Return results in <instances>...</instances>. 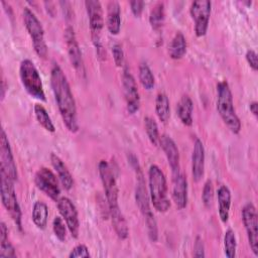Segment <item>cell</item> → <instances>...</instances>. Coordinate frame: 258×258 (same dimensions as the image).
<instances>
[{
    "mask_svg": "<svg viewBox=\"0 0 258 258\" xmlns=\"http://www.w3.org/2000/svg\"><path fill=\"white\" fill-rule=\"evenodd\" d=\"M50 86L66 127L70 132L76 133L79 130L76 101L64 73L55 61L50 69Z\"/></svg>",
    "mask_w": 258,
    "mask_h": 258,
    "instance_id": "6da1fadb",
    "label": "cell"
},
{
    "mask_svg": "<svg viewBox=\"0 0 258 258\" xmlns=\"http://www.w3.org/2000/svg\"><path fill=\"white\" fill-rule=\"evenodd\" d=\"M129 163L131 167L134 169L136 173V188H135V201L137 204V207L139 208L142 216L144 217L147 233L150 241L156 242L158 239V229H157V223L155 220V217L151 211L150 203H149V197L145 187V181H144V175L141 170V167L138 163V160L134 155H130L128 158Z\"/></svg>",
    "mask_w": 258,
    "mask_h": 258,
    "instance_id": "7a4b0ae2",
    "label": "cell"
},
{
    "mask_svg": "<svg viewBox=\"0 0 258 258\" xmlns=\"http://www.w3.org/2000/svg\"><path fill=\"white\" fill-rule=\"evenodd\" d=\"M217 110L229 130L238 134L241 131V121L236 114L233 95L227 81H221L217 85Z\"/></svg>",
    "mask_w": 258,
    "mask_h": 258,
    "instance_id": "3957f363",
    "label": "cell"
},
{
    "mask_svg": "<svg viewBox=\"0 0 258 258\" xmlns=\"http://www.w3.org/2000/svg\"><path fill=\"white\" fill-rule=\"evenodd\" d=\"M148 186L153 208L160 213L167 212L170 202L167 195L166 178L163 171L156 164H151L148 169Z\"/></svg>",
    "mask_w": 258,
    "mask_h": 258,
    "instance_id": "277c9868",
    "label": "cell"
},
{
    "mask_svg": "<svg viewBox=\"0 0 258 258\" xmlns=\"http://www.w3.org/2000/svg\"><path fill=\"white\" fill-rule=\"evenodd\" d=\"M19 76L24 90L31 97L39 101H46L41 77L30 59L24 58L21 60L19 66Z\"/></svg>",
    "mask_w": 258,
    "mask_h": 258,
    "instance_id": "5b68a950",
    "label": "cell"
},
{
    "mask_svg": "<svg viewBox=\"0 0 258 258\" xmlns=\"http://www.w3.org/2000/svg\"><path fill=\"white\" fill-rule=\"evenodd\" d=\"M22 15H23L24 26L31 38L34 51L39 57L45 58L47 56L48 48L45 42L44 30L41 22L38 20L36 15L28 7L23 8Z\"/></svg>",
    "mask_w": 258,
    "mask_h": 258,
    "instance_id": "8992f818",
    "label": "cell"
},
{
    "mask_svg": "<svg viewBox=\"0 0 258 258\" xmlns=\"http://www.w3.org/2000/svg\"><path fill=\"white\" fill-rule=\"evenodd\" d=\"M85 6L89 18V26L91 31V38L96 47L97 54L99 57L103 56V45L101 41L102 30L104 27V17H103V9L100 1L97 0H86Z\"/></svg>",
    "mask_w": 258,
    "mask_h": 258,
    "instance_id": "52a82bcc",
    "label": "cell"
},
{
    "mask_svg": "<svg viewBox=\"0 0 258 258\" xmlns=\"http://www.w3.org/2000/svg\"><path fill=\"white\" fill-rule=\"evenodd\" d=\"M1 175V185H0V195H1V201L3 207L6 209L10 217L12 218L13 222L19 229V231H22V214L21 209L16 197L15 188H14V181L6 176L3 173H0Z\"/></svg>",
    "mask_w": 258,
    "mask_h": 258,
    "instance_id": "ba28073f",
    "label": "cell"
},
{
    "mask_svg": "<svg viewBox=\"0 0 258 258\" xmlns=\"http://www.w3.org/2000/svg\"><path fill=\"white\" fill-rule=\"evenodd\" d=\"M98 171L99 175L103 184L105 197L107 200L108 208H114L118 207V185L115 178L114 171L111 167V165L106 160H101L98 164Z\"/></svg>",
    "mask_w": 258,
    "mask_h": 258,
    "instance_id": "9c48e42d",
    "label": "cell"
},
{
    "mask_svg": "<svg viewBox=\"0 0 258 258\" xmlns=\"http://www.w3.org/2000/svg\"><path fill=\"white\" fill-rule=\"evenodd\" d=\"M212 11V2L209 0L194 1L189 8L190 16L195 22V33L198 37L206 35Z\"/></svg>",
    "mask_w": 258,
    "mask_h": 258,
    "instance_id": "30bf717a",
    "label": "cell"
},
{
    "mask_svg": "<svg viewBox=\"0 0 258 258\" xmlns=\"http://www.w3.org/2000/svg\"><path fill=\"white\" fill-rule=\"evenodd\" d=\"M242 221L247 233L250 248L258 256V215L252 203L246 204L242 209Z\"/></svg>",
    "mask_w": 258,
    "mask_h": 258,
    "instance_id": "8fae6325",
    "label": "cell"
},
{
    "mask_svg": "<svg viewBox=\"0 0 258 258\" xmlns=\"http://www.w3.org/2000/svg\"><path fill=\"white\" fill-rule=\"evenodd\" d=\"M0 173L5 174L14 182L18 179L16 163L4 129H1L0 131Z\"/></svg>",
    "mask_w": 258,
    "mask_h": 258,
    "instance_id": "7c38bea8",
    "label": "cell"
},
{
    "mask_svg": "<svg viewBox=\"0 0 258 258\" xmlns=\"http://www.w3.org/2000/svg\"><path fill=\"white\" fill-rule=\"evenodd\" d=\"M64 41L67 45V51L69 54V59L71 61L72 67L75 69V71L81 76L84 77L86 76V71H85V64H84V59L82 55V50L80 47V44L77 40L75 30L73 26L68 25L64 29Z\"/></svg>",
    "mask_w": 258,
    "mask_h": 258,
    "instance_id": "4fadbf2b",
    "label": "cell"
},
{
    "mask_svg": "<svg viewBox=\"0 0 258 258\" xmlns=\"http://www.w3.org/2000/svg\"><path fill=\"white\" fill-rule=\"evenodd\" d=\"M34 183L38 189L56 202L59 199L60 187L54 173L47 167H40L34 175Z\"/></svg>",
    "mask_w": 258,
    "mask_h": 258,
    "instance_id": "5bb4252c",
    "label": "cell"
},
{
    "mask_svg": "<svg viewBox=\"0 0 258 258\" xmlns=\"http://www.w3.org/2000/svg\"><path fill=\"white\" fill-rule=\"evenodd\" d=\"M122 87L127 111L129 114H134L140 108V96L135 78L128 69L123 71Z\"/></svg>",
    "mask_w": 258,
    "mask_h": 258,
    "instance_id": "9a60e30c",
    "label": "cell"
},
{
    "mask_svg": "<svg viewBox=\"0 0 258 258\" xmlns=\"http://www.w3.org/2000/svg\"><path fill=\"white\" fill-rule=\"evenodd\" d=\"M57 210L67 224L73 238L77 239L80 232V221L78 211L74 203L67 197H61L56 201Z\"/></svg>",
    "mask_w": 258,
    "mask_h": 258,
    "instance_id": "2e32d148",
    "label": "cell"
},
{
    "mask_svg": "<svg viewBox=\"0 0 258 258\" xmlns=\"http://www.w3.org/2000/svg\"><path fill=\"white\" fill-rule=\"evenodd\" d=\"M158 144L161 146L167 158L169 167L172 172V176L178 174L179 173V152L175 142L170 136L166 134H162L161 136H159Z\"/></svg>",
    "mask_w": 258,
    "mask_h": 258,
    "instance_id": "e0dca14e",
    "label": "cell"
},
{
    "mask_svg": "<svg viewBox=\"0 0 258 258\" xmlns=\"http://www.w3.org/2000/svg\"><path fill=\"white\" fill-rule=\"evenodd\" d=\"M205 173V147L200 138H196L191 153V175L194 181L198 182Z\"/></svg>",
    "mask_w": 258,
    "mask_h": 258,
    "instance_id": "ac0fdd59",
    "label": "cell"
},
{
    "mask_svg": "<svg viewBox=\"0 0 258 258\" xmlns=\"http://www.w3.org/2000/svg\"><path fill=\"white\" fill-rule=\"evenodd\" d=\"M172 200L178 210L187 205V180L180 172L172 176Z\"/></svg>",
    "mask_w": 258,
    "mask_h": 258,
    "instance_id": "d6986e66",
    "label": "cell"
},
{
    "mask_svg": "<svg viewBox=\"0 0 258 258\" xmlns=\"http://www.w3.org/2000/svg\"><path fill=\"white\" fill-rule=\"evenodd\" d=\"M50 161L61 185L66 190H70L74 185V178L67 165L55 153H50Z\"/></svg>",
    "mask_w": 258,
    "mask_h": 258,
    "instance_id": "ffe728a7",
    "label": "cell"
},
{
    "mask_svg": "<svg viewBox=\"0 0 258 258\" xmlns=\"http://www.w3.org/2000/svg\"><path fill=\"white\" fill-rule=\"evenodd\" d=\"M106 25L111 34L116 35L120 32L121 9H120V5L117 1H110L107 5Z\"/></svg>",
    "mask_w": 258,
    "mask_h": 258,
    "instance_id": "44dd1931",
    "label": "cell"
},
{
    "mask_svg": "<svg viewBox=\"0 0 258 258\" xmlns=\"http://www.w3.org/2000/svg\"><path fill=\"white\" fill-rule=\"evenodd\" d=\"M109 214L111 217L112 225L114 228V231L119 239L125 240L127 239L129 235V229L126 222V219L123 215V213L120 210V207H114L109 209Z\"/></svg>",
    "mask_w": 258,
    "mask_h": 258,
    "instance_id": "7402d4cb",
    "label": "cell"
},
{
    "mask_svg": "<svg viewBox=\"0 0 258 258\" xmlns=\"http://www.w3.org/2000/svg\"><path fill=\"white\" fill-rule=\"evenodd\" d=\"M219 205V217L223 223H227L231 208V191L227 185H221L217 192Z\"/></svg>",
    "mask_w": 258,
    "mask_h": 258,
    "instance_id": "603a6c76",
    "label": "cell"
},
{
    "mask_svg": "<svg viewBox=\"0 0 258 258\" xmlns=\"http://www.w3.org/2000/svg\"><path fill=\"white\" fill-rule=\"evenodd\" d=\"M192 110L194 104L191 99L187 95L182 96L176 105V114L183 125H192Z\"/></svg>",
    "mask_w": 258,
    "mask_h": 258,
    "instance_id": "cb8c5ba5",
    "label": "cell"
},
{
    "mask_svg": "<svg viewBox=\"0 0 258 258\" xmlns=\"http://www.w3.org/2000/svg\"><path fill=\"white\" fill-rule=\"evenodd\" d=\"M186 52V39L184 35L178 31L172 37L169 46H168V53L172 59H179L181 58Z\"/></svg>",
    "mask_w": 258,
    "mask_h": 258,
    "instance_id": "d4e9b609",
    "label": "cell"
},
{
    "mask_svg": "<svg viewBox=\"0 0 258 258\" xmlns=\"http://www.w3.org/2000/svg\"><path fill=\"white\" fill-rule=\"evenodd\" d=\"M48 219V208L45 203L36 201L32 208V221L38 229H45Z\"/></svg>",
    "mask_w": 258,
    "mask_h": 258,
    "instance_id": "484cf974",
    "label": "cell"
},
{
    "mask_svg": "<svg viewBox=\"0 0 258 258\" xmlns=\"http://www.w3.org/2000/svg\"><path fill=\"white\" fill-rule=\"evenodd\" d=\"M164 20H165L164 4L162 2H157L150 10L149 23L153 30L160 31L163 27Z\"/></svg>",
    "mask_w": 258,
    "mask_h": 258,
    "instance_id": "4316f807",
    "label": "cell"
},
{
    "mask_svg": "<svg viewBox=\"0 0 258 258\" xmlns=\"http://www.w3.org/2000/svg\"><path fill=\"white\" fill-rule=\"evenodd\" d=\"M155 112L162 123H166L170 117L169 100L166 94L158 93L155 99Z\"/></svg>",
    "mask_w": 258,
    "mask_h": 258,
    "instance_id": "83f0119b",
    "label": "cell"
},
{
    "mask_svg": "<svg viewBox=\"0 0 258 258\" xmlns=\"http://www.w3.org/2000/svg\"><path fill=\"white\" fill-rule=\"evenodd\" d=\"M34 116L35 119L37 120V122L48 132H54L55 131V127L51 121L50 116L48 115L46 109L41 105V104H35L34 108Z\"/></svg>",
    "mask_w": 258,
    "mask_h": 258,
    "instance_id": "f1b7e54d",
    "label": "cell"
},
{
    "mask_svg": "<svg viewBox=\"0 0 258 258\" xmlns=\"http://www.w3.org/2000/svg\"><path fill=\"white\" fill-rule=\"evenodd\" d=\"M138 77H139V81L144 89L151 90L154 87V85H155L154 76H153L149 66L144 61H142L139 64Z\"/></svg>",
    "mask_w": 258,
    "mask_h": 258,
    "instance_id": "f546056e",
    "label": "cell"
},
{
    "mask_svg": "<svg viewBox=\"0 0 258 258\" xmlns=\"http://www.w3.org/2000/svg\"><path fill=\"white\" fill-rule=\"evenodd\" d=\"M144 127H145L147 137L151 142V144H153L154 146H157L159 142V132H158V126L156 121L153 118L147 116L144 118Z\"/></svg>",
    "mask_w": 258,
    "mask_h": 258,
    "instance_id": "4dcf8cb0",
    "label": "cell"
},
{
    "mask_svg": "<svg viewBox=\"0 0 258 258\" xmlns=\"http://www.w3.org/2000/svg\"><path fill=\"white\" fill-rule=\"evenodd\" d=\"M224 249L225 255L228 258H234L236 256L237 241L235 233L232 229H228L224 235Z\"/></svg>",
    "mask_w": 258,
    "mask_h": 258,
    "instance_id": "1f68e13d",
    "label": "cell"
},
{
    "mask_svg": "<svg viewBox=\"0 0 258 258\" xmlns=\"http://www.w3.org/2000/svg\"><path fill=\"white\" fill-rule=\"evenodd\" d=\"M67 228H68L67 224L61 217H59V216L54 217V219L52 221V230H53L55 237L61 242H63L66 240Z\"/></svg>",
    "mask_w": 258,
    "mask_h": 258,
    "instance_id": "d6a6232c",
    "label": "cell"
},
{
    "mask_svg": "<svg viewBox=\"0 0 258 258\" xmlns=\"http://www.w3.org/2000/svg\"><path fill=\"white\" fill-rule=\"evenodd\" d=\"M214 200V186L212 180L208 179L203 188V194H202V201L203 204L206 208H211Z\"/></svg>",
    "mask_w": 258,
    "mask_h": 258,
    "instance_id": "836d02e7",
    "label": "cell"
},
{
    "mask_svg": "<svg viewBox=\"0 0 258 258\" xmlns=\"http://www.w3.org/2000/svg\"><path fill=\"white\" fill-rule=\"evenodd\" d=\"M15 256V248L8 240L0 242V258H10Z\"/></svg>",
    "mask_w": 258,
    "mask_h": 258,
    "instance_id": "e575fe53",
    "label": "cell"
},
{
    "mask_svg": "<svg viewBox=\"0 0 258 258\" xmlns=\"http://www.w3.org/2000/svg\"><path fill=\"white\" fill-rule=\"evenodd\" d=\"M91 254L89 252V249L86 245L84 244H79L76 247H74L71 251V253L69 254L70 258H79V257H84V258H88L90 257Z\"/></svg>",
    "mask_w": 258,
    "mask_h": 258,
    "instance_id": "d590c367",
    "label": "cell"
},
{
    "mask_svg": "<svg viewBox=\"0 0 258 258\" xmlns=\"http://www.w3.org/2000/svg\"><path fill=\"white\" fill-rule=\"evenodd\" d=\"M112 55L115 64L117 67H122L124 63V51L119 43H115L112 46Z\"/></svg>",
    "mask_w": 258,
    "mask_h": 258,
    "instance_id": "8d00e7d4",
    "label": "cell"
},
{
    "mask_svg": "<svg viewBox=\"0 0 258 258\" xmlns=\"http://www.w3.org/2000/svg\"><path fill=\"white\" fill-rule=\"evenodd\" d=\"M245 57H246V60L248 62V64L250 66V68L256 72L257 69H258V62H257V53L254 49H249L246 51V54H245Z\"/></svg>",
    "mask_w": 258,
    "mask_h": 258,
    "instance_id": "74e56055",
    "label": "cell"
},
{
    "mask_svg": "<svg viewBox=\"0 0 258 258\" xmlns=\"http://www.w3.org/2000/svg\"><path fill=\"white\" fill-rule=\"evenodd\" d=\"M194 256L197 258L205 257V245L201 237L196 238L195 246H194Z\"/></svg>",
    "mask_w": 258,
    "mask_h": 258,
    "instance_id": "f35d334b",
    "label": "cell"
},
{
    "mask_svg": "<svg viewBox=\"0 0 258 258\" xmlns=\"http://www.w3.org/2000/svg\"><path fill=\"white\" fill-rule=\"evenodd\" d=\"M129 4H130V9L133 15L136 17H140L144 8V2L140 0H134V1H130Z\"/></svg>",
    "mask_w": 258,
    "mask_h": 258,
    "instance_id": "ab89813d",
    "label": "cell"
},
{
    "mask_svg": "<svg viewBox=\"0 0 258 258\" xmlns=\"http://www.w3.org/2000/svg\"><path fill=\"white\" fill-rule=\"evenodd\" d=\"M8 240V228L4 222L0 223V242Z\"/></svg>",
    "mask_w": 258,
    "mask_h": 258,
    "instance_id": "60d3db41",
    "label": "cell"
},
{
    "mask_svg": "<svg viewBox=\"0 0 258 258\" xmlns=\"http://www.w3.org/2000/svg\"><path fill=\"white\" fill-rule=\"evenodd\" d=\"M249 108H250L251 113H252L255 117H257V116H258V103H257V101L251 102V103L249 104Z\"/></svg>",
    "mask_w": 258,
    "mask_h": 258,
    "instance_id": "b9f144b4",
    "label": "cell"
},
{
    "mask_svg": "<svg viewBox=\"0 0 258 258\" xmlns=\"http://www.w3.org/2000/svg\"><path fill=\"white\" fill-rule=\"evenodd\" d=\"M5 91H6V88H5V81L3 80V81H2V86H1V100H3L4 97H5Z\"/></svg>",
    "mask_w": 258,
    "mask_h": 258,
    "instance_id": "7bdbcfd3",
    "label": "cell"
}]
</instances>
